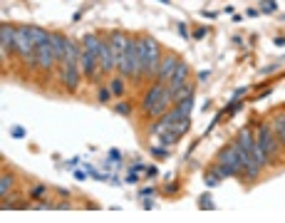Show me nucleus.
<instances>
[{"mask_svg":"<svg viewBox=\"0 0 285 223\" xmlns=\"http://www.w3.org/2000/svg\"><path fill=\"white\" fill-rule=\"evenodd\" d=\"M253 134H255V144L265 151L270 166H278V164L283 161V144H280L278 136L273 134L270 124H268V122H258V127H255Z\"/></svg>","mask_w":285,"mask_h":223,"instance_id":"nucleus-1","label":"nucleus"},{"mask_svg":"<svg viewBox=\"0 0 285 223\" xmlns=\"http://www.w3.org/2000/svg\"><path fill=\"white\" fill-rule=\"evenodd\" d=\"M141 38H144V72H147V77H152V80L157 82L164 50H162V45H159L152 35H141Z\"/></svg>","mask_w":285,"mask_h":223,"instance_id":"nucleus-2","label":"nucleus"},{"mask_svg":"<svg viewBox=\"0 0 285 223\" xmlns=\"http://www.w3.org/2000/svg\"><path fill=\"white\" fill-rule=\"evenodd\" d=\"M35 52H38V70H40V72L50 75L52 70H57V67H60V60L55 57V52H52V45H50V43L38 45V47H35Z\"/></svg>","mask_w":285,"mask_h":223,"instance_id":"nucleus-3","label":"nucleus"},{"mask_svg":"<svg viewBox=\"0 0 285 223\" xmlns=\"http://www.w3.org/2000/svg\"><path fill=\"white\" fill-rule=\"evenodd\" d=\"M57 77H60V82H62V87L67 89V92H77L80 89V82H82V70L80 67H70V65H60V72H57Z\"/></svg>","mask_w":285,"mask_h":223,"instance_id":"nucleus-4","label":"nucleus"},{"mask_svg":"<svg viewBox=\"0 0 285 223\" xmlns=\"http://www.w3.org/2000/svg\"><path fill=\"white\" fill-rule=\"evenodd\" d=\"M181 62V57L176 55V52H164V57H162V65H159V75H157V82H164V85H169V80H171V75H174V70H176V65Z\"/></svg>","mask_w":285,"mask_h":223,"instance_id":"nucleus-5","label":"nucleus"},{"mask_svg":"<svg viewBox=\"0 0 285 223\" xmlns=\"http://www.w3.org/2000/svg\"><path fill=\"white\" fill-rule=\"evenodd\" d=\"M10 52H15V25L3 23L0 25V55L5 60Z\"/></svg>","mask_w":285,"mask_h":223,"instance_id":"nucleus-6","label":"nucleus"},{"mask_svg":"<svg viewBox=\"0 0 285 223\" xmlns=\"http://www.w3.org/2000/svg\"><path fill=\"white\" fill-rule=\"evenodd\" d=\"M99 67L109 75L117 70V57L112 52V45H109V38H102V45H99Z\"/></svg>","mask_w":285,"mask_h":223,"instance_id":"nucleus-7","label":"nucleus"},{"mask_svg":"<svg viewBox=\"0 0 285 223\" xmlns=\"http://www.w3.org/2000/svg\"><path fill=\"white\" fill-rule=\"evenodd\" d=\"M164 89H166V85H164V82H154V85H152V87L144 92L141 102H139V104H141V109H144V112H149V109H152V107L159 102V97L164 94Z\"/></svg>","mask_w":285,"mask_h":223,"instance_id":"nucleus-8","label":"nucleus"},{"mask_svg":"<svg viewBox=\"0 0 285 223\" xmlns=\"http://www.w3.org/2000/svg\"><path fill=\"white\" fill-rule=\"evenodd\" d=\"M171 107H174V92L166 87V89H164V94L159 97V102H157V104L147 112V117H149V119H159V117H162L166 109H171Z\"/></svg>","mask_w":285,"mask_h":223,"instance_id":"nucleus-9","label":"nucleus"},{"mask_svg":"<svg viewBox=\"0 0 285 223\" xmlns=\"http://www.w3.org/2000/svg\"><path fill=\"white\" fill-rule=\"evenodd\" d=\"M189 72H191V70H189V62L181 60V62L176 65V70H174V75H171V80H169L166 87H169L171 92H176L179 87H184V85L189 82Z\"/></svg>","mask_w":285,"mask_h":223,"instance_id":"nucleus-10","label":"nucleus"},{"mask_svg":"<svg viewBox=\"0 0 285 223\" xmlns=\"http://www.w3.org/2000/svg\"><path fill=\"white\" fill-rule=\"evenodd\" d=\"M268 124H270L273 134L278 136V141H280V144H283V149H285V109H275V112L270 114Z\"/></svg>","mask_w":285,"mask_h":223,"instance_id":"nucleus-11","label":"nucleus"},{"mask_svg":"<svg viewBox=\"0 0 285 223\" xmlns=\"http://www.w3.org/2000/svg\"><path fill=\"white\" fill-rule=\"evenodd\" d=\"M107 38H109V45H112L114 57L119 60V57L126 52V45H129V38H131V35H126V33H122V30H114V33H109Z\"/></svg>","mask_w":285,"mask_h":223,"instance_id":"nucleus-12","label":"nucleus"},{"mask_svg":"<svg viewBox=\"0 0 285 223\" xmlns=\"http://www.w3.org/2000/svg\"><path fill=\"white\" fill-rule=\"evenodd\" d=\"M50 45H52L55 57L62 62V60H65V50H67V35H62V33H50Z\"/></svg>","mask_w":285,"mask_h":223,"instance_id":"nucleus-13","label":"nucleus"},{"mask_svg":"<svg viewBox=\"0 0 285 223\" xmlns=\"http://www.w3.org/2000/svg\"><path fill=\"white\" fill-rule=\"evenodd\" d=\"M13 188H15V174L3 171V176H0V198H5L8 193H13Z\"/></svg>","mask_w":285,"mask_h":223,"instance_id":"nucleus-14","label":"nucleus"},{"mask_svg":"<svg viewBox=\"0 0 285 223\" xmlns=\"http://www.w3.org/2000/svg\"><path fill=\"white\" fill-rule=\"evenodd\" d=\"M109 89L114 92V97H124V92H126V77L117 72V75L109 80Z\"/></svg>","mask_w":285,"mask_h":223,"instance_id":"nucleus-15","label":"nucleus"},{"mask_svg":"<svg viewBox=\"0 0 285 223\" xmlns=\"http://www.w3.org/2000/svg\"><path fill=\"white\" fill-rule=\"evenodd\" d=\"M99 45H102V35L89 33V35H84V38H82V47H84V50H89V52H94V55H99Z\"/></svg>","mask_w":285,"mask_h":223,"instance_id":"nucleus-16","label":"nucleus"},{"mask_svg":"<svg viewBox=\"0 0 285 223\" xmlns=\"http://www.w3.org/2000/svg\"><path fill=\"white\" fill-rule=\"evenodd\" d=\"M236 141H238L245 151H250V149H253V144H255V134H253L250 129H241V132L236 134Z\"/></svg>","mask_w":285,"mask_h":223,"instance_id":"nucleus-17","label":"nucleus"},{"mask_svg":"<svg viewBox=\"0 0 285 223\" xmlns=\"http://www.w3.org/2000/svg\"><path fill=\"white\" fill-rule=\"evenodd\" d=\"M30 35H33V40H35V47H38V45H42V43H50V33H47L45 28L30 25Z\"/></svg>","mask_w":285,"mask_h":223,"instance_id":"nucleus-18","label":"nucleus"},{"mask_svg":"<svg viewBox=\"0 0 285 223\" xmlns=\"http://www.w3.org/2000/svg\"><path fill=\"white\" fill-rule=\"evenodd\" d=\"M186 97H194V85H191V82H186L184 87H179V89L174 92V104L181 102V99H186Z\"/></svg>","mask_w":285,"mask_h":223,"instance_id":"nucleus-19","label":"nucleus"},{"mask_svg":"<svg viewBox=\"0 0 285 223\" xmlns=\"http://www.w3.org/2000/svg\"><path fill=\"white\" fill-rule=\"evenodd\" d=\"M189 129H191V117H184V119H179V122L171 127V132H174L176 136H184Z\"/></svg>","mask_w":285,"mask_h":223,"instance_id":"nucleus-20","label":"nucleus"},{"mask_svg":"<svg viewBox=\"0 0 285 223\" xmlns=\"http://www.w3.org/2000/svg\"><path fill=\"white\" fill-rule=\"evenodd\" d=\"M157 136H159V144H162V146H174V144L181 139V136H176L171 129H166V132H162V134H157Z\"/></svg>","mask_w":285,"mask_h":223,"instance_id":"nucleus-21","label":"nucleus"},{"mask_svg":"<svg viewBox=\"0 0 285 223\" xmlns=\"http://www.w3.org/2000/svg\"><path fill=\"white\" fill-rule=\"evenodd\" d=\"M114 99V92L107 87V85H99V89H97V102L99 104H107V102H112Z\"/></svg>","mask_w":285,"mask_h":223,"instance_id":"nucleus-22","label":"nucleus"},{"mask_svg":"<svg viewBox=\"0 0 285 223\" xmlns=\"http://www.w3.org/2000/svg\"><path fill=\"white\" fill-rule=\"evenodd\" d=\"M250 154H253V159H255V161H258V164H260L263 169H265V166H270V161H268V156H265V151H263V149H260L258 144H253V149H250Z\"/></svg>","mask_w":285,"mask_h":223,"instance_id":"nucleus-23","label":"nucleus"},{"mask_svg":"<svg viewBox=\"0 0 285 223\" xmlns=\"http://www.w3.org/2000/svg\"><path fill=\"white\" fill-rule=\"evenodd\" d=\"M176 107H179V112H181L184 117H191V109H194V97H186V99L176 102Z\"/></svg>","mask_w":285,"mask_h":223,"instance_id":"nucleus-24","label":"nucleus"},{"mask_svg":"<svg viewBox=\"0 0 285 223\" xmlns=\"http://www.w3.org/2000/svg\"><path fill=\"white\" fill-rule=\"evenodd\" d=\"M114 112L122 114V117H129V114H131V102H129V99H126V102H124V99L117 102V104H114Z\"/></svg>","mask_w":285,"mask_h":223,"instance_id":"nucleus-25","label":"nucleus"},{"mask_svg":"<svg viewBox=\"0 0 285 223\" xmlns=\"http://www.w3.org/2000/svg\"><path fill=\"white\" fill-rule=\"evenodd\" d=\"M204 181H206V186H211V188H213V186H218V183H221V176H218L213 169H208V171L204 174Z\"/></svg>","mask_w":285,"mask_h":223,"instance_id":"nucleus-26","label":"nucleus"},{"mask_svg":"<svg viewBox=\"0 0 285 223\" xmlns=\"http://www.w3.org/2000/svg\"><path fill=\"white\" fill-rule=\"evenodd\" d=\"M47 193V186L45 183H38V186H33L30 188V193H28V198H33V201H38V198H42Z\"/></svg>","mask_w":285,"mask_h":223,"instance_id":"nucleus-27","label":"nucleus"},{"mask_svg":"<svg viewBox=\"0 0 285 223\" xmlns=\"http://www.w3.org/2000/svg\"><path fill=\"white\" fill-rule=\"evenodd\" d=\"M199 208H204V211H213V208H216V203L211 201V193H204V196L199 198Z\"/></svg>","mask_w":285,"mask_h":223,"instance_id":"nucleus-28","label":"nucleus"},{"mask_svg":"<svg viewBox=\"0 0 285 223\" xmlns=\"http://www.w3.org/2000/svg\"><path fill=\"white\" fill-rule=\"evenodd\" d=\"M275 0H263V3H260V13H275Z\"/></svg>","mask_w":285,"mask_h":223,"instance_id":"nucleus-29","label":"nucleus"},{"mask_svg":"<svg viewBox=\"0 0 285 223\" xmlns=\"http://www.w3.org/2000/svg\"><path fill=\"white\" fill-rule=\"evenodd\" d=\"M152 154H154V156H159V159H164V156L169 159V146H154V149H152Z\"/></svg>","mask_w":285,"mask_h":223,"instance_id":"nucleus-30","label":"nucleus"},{"mask_svg":"<svg viewBox=\"0 0 285 223\" xmlns=\"http://www.w3.org/2000/svg\"><path fill=\"white\" fill-rule=\"evenodd\" d=\"M176 30H179V35H181L184 40H189V38H191V35H189V28H186V23H179V25H176Z\"/></svg>","mask_w":285,"mask_h":223,"instance_id":"nucleus-31","label":"nucleus"},{"mask_svg":"<svg viewBox=\"0 0 285 223\" xmlns=\"http://www.w3.org/2000/svg\"><path fill=\"white\" fill-rule=\"evenodd\" d=\"M280 65H283V60H278V62H273V65H268V67H263V70H260V75H270V72H273V70H278Z\"/></svg>","mask_w":285,"mask_h":223,"instance_id":"nucleus-32","label":"nucleus"},{"mask_svg":"<svg viewBox=\"0 0 285 223\" xmlns=\"http://www.w3.org/2000/svg\"><path fill=\"white\" fill-rule=\"evenodd\" d=\"M10 136H13V139H23V136H25V129H23V127H13V129H10Z\"/></svg>","mask_w":285,"mask_h":223,"instance_id":"nucleus-33","label":"nucleus"},{"mask_svg":"<svg viewBox=\"0 0 285 223\" xmlns=\"http://www.w3.org/2000/svg\"><path fill=\"white\" fill-rule=\"evenodd\" d=\"M109 161L119 164V161H122V151H119V149H109Z\"/></svg>","mask_w":285,"mask_h":223,"instance_id":"nucleus-34","label":"nucleus"},{"mask_svg":"<svg viewBox=\"0 0 285 223\" xmlns=\"http://www.w3.org/2000/svg\"><path fill=\"white\" fill-rule=\"evenodd\" d=\"M154 193H157V188H154V186H144V188L139 191V196H141V198H147V196H154Z\"/></svg>","mask_w":285,"mask_h":223,"instance_id":"nucleus-35","label":"nucleus"},{"mask_svg":"<svg viewBox=\"0 0 285 223\" xmlns=\"http://www.w3.org/2000/svg\"><path fill=\"white\" fill-rule=\"evenodd\" d=\"M206 35H208V30H206V28H199V30H194V35H191V38H194V40H204Z\"/></svg>","mask_w":285,"mask_h":223,"instance_id":"nucleus-36","label":"nucleus"},{"mask_svg":"<svg viewBox=\"0 0 285 223\" xmlns=\"http://www.w3.org/2000/svg\"><path fill=\"white\" fill-rule=\"evenodd\" d=\"M164 191H166L169 196H174V193L179 191V183H176V181H171V183H166V188H164Z\"/></svg>","mask_w":285,"mask_h":223,"instance_id":"nucleus-37","label":"nucleus"},{"mask_svg":"<svg viewBox=\"0 0 285 223\" xmlns=\"http://www.w3.org/2000/svg\"><path fill=\"white\" fill-rule=\"evenodd\" d=\"M126 183H139V176H136V171H134V169L126 174Z\"/></svg>","mask_w":285,"mask_h":223,"instance_id":"nucleus-38","label":"nucleus"},{"mask_svg":"<svg viewBox=\"0 0 285 223\" xmlns=\"http://www.w3.org/2000/svg\"><path fill=\"white\" fill-rule=\"evenodd\" d=\"M208 77H211V72H208V70H201V72H199V82H206Z\"/></svg>","mask_w":285,"mask_h":223,"instance_id":"nucleus-39","label":"nucleus"},{"mask_svg":"<svg viewBox=\"0 0 285 223\" xmlns=\"http://www.w3.org/2000/svg\"><path fill=\"white\" fill-rule=\"evenodd\" d=\"M147 176H152V178L159 176V169H157V166H147Z\"/></svg>","mask_w":285,"mask_h":223,"instance_id":"nucleus-40","label":"nucleus"},{"mask_svg":"<svg viewBox=\"0 0 285 223\" xmlns=\"http://www.w3.org/2000/svg\"><path fill=\"white\" fill-rule=\"evenodd\" d=\"M243 94H248V87H238V89L233 92V97H243Z\"/></svg>","mask_w":285,"mask_h":223,"instance_id":"nucleus-41","label":"nucleus"},{"mask_svg":"<svg viewBox=\"0 0 285 223\" xmlns=\"http://www.w3.org/2000/svg\"><path fill=\"white\" fill-rule=\"evenodd\" d=\"M131 169H134V171H147V164L139 161V164H131Z\"/></svg>","mask_w":285,"mask_h":223,"instance_id":"nucleus-42","label":"nucleus"},{"mask_svg":"<svg viewBox=\"0 0 285 223\" xmlns=\"http://www.w3.org/2000/svg\"><path fill=\"white\" fill-rule=\"evenodd\" d=\"M141 206H144V208L149 211V208H154V201H149V198H144V201H141Z\"/></svg>","mask_w":285,"mask_h":223,"instance_id":"nucleus-43","label":"nucleus"},{"mask_svg":"<svg viewBox=\"0 0 285 223\" xmlns=\"http://www.w3.org/2000/svg\"><path fill=\"white\" fill-rule=\"evenodd\" d=\"M84 176H87V171H75V178H77V181H84Z\"/></svg>","mask_w":285,"mask_h":223,"instance_id":"nucleus-44","label":"nucleus"},{"mask_svg":"<svg viewBox=\"0 0 285 223\" xmlns=\"http://www.w3.org/2000/svg\"><path fill=\"white\" fill-rule=\"evenodd\" d=\"M77 164H80V159H70V161H67V169H75Z\"/></svg>","mask_w":285,"mask_h":223,"instance_id":"nucleus-45","label":"nucleus"},{"mask_svg":"<svg viewBox=\"0 0 285 223\" xmlns=\"http://www.w3.org/2000/svg\"><path fill=\"white\" fill-rule=\"evenodd\" d=\"M55 191H57V196H67V198H70V191H67V188H55Z\"/></svg>","mask_w":285,"mask_h":223,"instance_id":"nucleus-46","label":"nucleus"},{"mask_svg":"<svg viewBox=\"0 0 285 223\" xmlns=\"http://www.w3.org/2000/svg\"><path fill=\"white\" fill-rule=\"evenodd\" d=\"M273 43H275V45H278V47H283V45H285V38H275V40H273Z\"/></svg>","mask_w":285,"mask_h":223,"instance_id":"nucleus-47","label":"nucleus"},{"mask_svg":"<svg viewBox=\"0 0 285 223\" xmlns=\"http://www.w3.org/2000/svg\"><path fill=\"white\" fill-rule=\"evenodd\" d=\"M159 3H164V5H169V3H171V0H159Z\"/></svg>","mask_w":285,"mask_h":223,"instance_id":"nucleus-48","label":"nucleus"},{"mask_svg":"<svg viewBox=\"0 0 285 223\" xmlns=\"http://www.w3.org/2000/svg\"><path fill=\"white\" fill-rule=\"evenodd\" d=\"M283 20H285V15H283Z\"/></svg>","mask_w":285,"mask_h":223,"instance_id":"nucleus-49","label":"nucleus"}]
</instances>
